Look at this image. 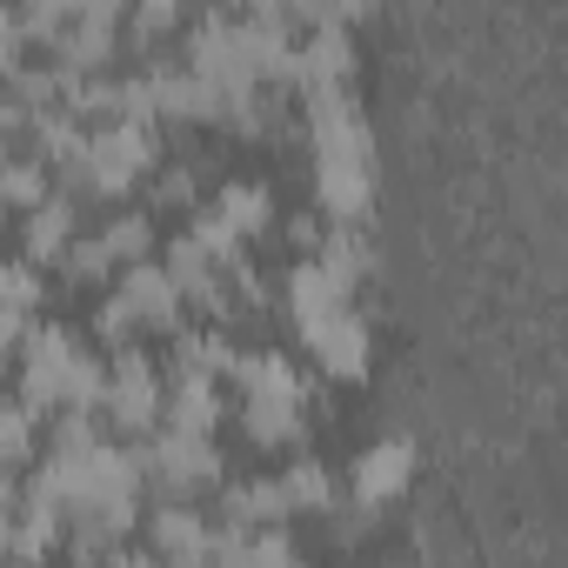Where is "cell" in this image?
<instances>
[{"label":"cell","instance_id":"13","mask_svg":"<svg viewBox=\"0 0 568 568\" xmlns=\"http://www.w3.org/2000/svg\"><path fill=\"white\" fill-rule=\"evenodd\" d=\"M227 415V395L221 382H201V375H168V395H161V428L174 435H214Z\"/></svg>","mask_w":568,"mask_h":568},{"label":"cell","instance_id":"26","mask_svg":"<svg viewBox=\"0 0 568 568\" xmlns=\"http://www.w3.org/2000/svg\"><path fill=\"white\" fill-rule=\"evenodd\" d=\"M21 68V28H14V8H0V81Z\"/></svg>","mask_w":568,"mask_h":568},{"label":"cell","instance_id":"2","mask_svg":"<svg viewBox=\"0 0 568 568\" xmlns=\"http://www.w3.org/2000/svg\"><path fill=\"white\" fill-rule=\"evenodd\" d=\"M101 382H108V355L88 348L68 322H28L21 348H14V402L28 415H61L101 408Z\"/></svg>","mask_w":568,"mask_h":568},{"label":"cell","instance_id":"16","mask_svg":"<svg viewBox=\"0 0 568 568\" xmlns=\"http://www.w3.org/2000/svg\"><path fill=\"white\" fill-rule=\"evenodd\" d=\"M221 528H288V501H281L274 475H247L221 488Z\"/></svg>","mask_w":568,"mask_h":568},{"label":"cell","instance_id":"15","mask_svg":"<svg viewBox=\"0 0 568 568\" xmlns=\"http://www.w3.org/2000/svg\"><path fill=\"white\" fill-rule=\"evenodd\" d=\"M207 214L247 247V241H261L274 227V194H267V181H221L214 201H207Z\"/></svg>","mask_w":568,"mask_h":568},{"label":"cell","instance_id":"21","mask_svg":"<svg viewBox=\"0 0 568 568\" xmlns=\"http://www.w3.org/2000/svg\"><path fill=\"white\" fill-rule=\"evenodd\" d=\"M54 267H61L68 288H108V281H114V261H108V247H101L94 234H74Z\"/></svg>","mask_w":568,"mask_h":568},{"label":"cell","instance_id":"22","mask_svg":"<svg viewBox=\"0 0 568 568\" xmlns=\"http://www.w3.org/2000/svg\"><path fill=\"white\" fill-rule=\"evenodd\" d=\"M121 34L141 48V54H154L168 34H181V8H168V0H148V8H134V14H121Z\"/></svg>","mask_w":568,"mask_h":568},{"label":"cell","instance_id":"14","mask_svg":"<svg viewBox=\"0 0 568 568\" xmlns=\"http://www.w3.org/2000/svg\"><path fill=\"white\" fill-rule=\"evenodd\" d=\"M74 234H81V201H74V194H61V187H54L48 201H34V207H28V221H21V247H28V261H34V267L61 261Z\"/></svg>","mask_w":568,"mask_h":568},{"label":"cell","instance_id":"28","mask_svg":"<svg viewBox=\"0 0 568 568\" xmlns=\"http://www.w3.org/2000/svg\"><path fill=\"white\" fill-rule=\"evenodd\" d=\"M0 568H21V561H0Z\"/></svg>","mask_w":568,"mask_h":568},{"label":"cell","instance_id":"8","mask_svg":"<svg viewBox=\"0 0 568 568\" xmlns=\"http://www.w3.org/2000/svg\"><path fill=\"white\" fill-rule=\"evenodd\" d=\"M302 348H308V362L328 375V382H368V362H375V335H368V315L348 302V308H335L328 322H315L308 335H302Z\"/></svg>","mask_w":568,"mask_h":568},{"label":"cell","instance_id":"11","mask_svg":"<svg viewBox=\"0 0 568 568\" xmlns=\"http://www.w3.org/2000/svg\"><path fill=\"white\" fill-rule=\"evenodd\" d=\"M207 548H214V521L194 501H161L148 515V555L161 568H207Z\"/></svg>","mask_w":568,"mask_h":568},{"label":"cell","instance_id":"25","mask_svg":"<svg viewBox=\"0 0 568 568\" xmlns=\"http://www.w3.org/2000/svg\"><path fill=\"white\" fill-rule=\"evenodd\" d=\"M368 528H375V508H362V501H348V495H342V501L328 508V535H335L342 548L368 541Z\"/></svg>","mask_w":568,"mask_h":568},{"label":"cell","instance_id":"23","mask_svg":"<svg viewBox=\"0 0 568 568\" xmlns=\"http://www.w3.org/2000/svg\"><path fill=\"white\" fill-rule=\"evenodd\" d=\"M194 194H201V161L154 168V207H194Z\"/></svg>","mask_w":568,"mask_h":568},{"label":"cell","instance_id":"7","mask_svg":"<svg viewBox=\"0 0 568 568\" xmlns=\"http://www.w3.org/2000/svg\"><path fill=\"white\" fill-rule=\"evenodd\" d=\"M48 54H54L61 74H108V61L121 54V8H108V0L68 8V21H61Z\"/></svg>","mask_w":568,"mask_h":568},{"label":"cell","instance_id":"4","mask_svg":"<svg viewBox=\"0 0 568 568\" xmlns=\"http://www.w3.org/2000/svg\"><path fill=\"white\" fill-rule=\"evenodd\" d=\"M161 168V141L154 128H134V121H108V128H88V148L81 161L61 174V194H88V201H121L134 194L148 174Z\"/></svg>","mask_w":568,"mask_h":568},{"label":"cell","instance_id":"19","mask_svg":"<svg viewBox=\"0 0 568 568\" xmlns=\"http://www.w3.org/2000/svg\"><path fill=\"white\" fill-rule=\"evenodd\" d=\"M308 261H322L342 288L355 295V281H368V267H375V241H368V227H322V241H315Z\"/></svg>","mask_w":568,"mask_h":568},{"label":"cell","instance_id":"1","mask_svg":"<svg viewBox=\"0 0 568 568\" xmlns=\"http://www.w3.org/2000/svg\"><path fill=\"white\" fill-rule=\"evenodd\" d=\"M295 121L308 134V154H315V207H322V221L328 227H368V207H375V134H368V114H362L355 88L295 101Z\"/></svg>","mask_w":568,"mask_h":568},{"label":"cell","instance_id":"18","mask_svg":"<svg viewBox=\"0 0 568 568\" xmlns=\"http://www.w3.org/2000/svg\"><path fill=\"white\" fill-rule=\"evenodd\" d=\"M274 488H281V501H288V515H328V508L342 501L335 468H328V462H315V455H295L288 468L274 475Z\"/></svg>","mask_w":568,"mask_h":568},{"label":"cell","instance_id":"5","mask_svg":"<svg viewBox=\"0 0 568 568\" xmlns=\"http://www.w3.org/2000/svg\"><path fill=\"white\" fill-rule=\"evenodd\" d=\"M134 462H141V488H154L161 501H194L227 475L214 435H174V428H154L148 442H134Z\"/></svg>","mask_w":568,"mask_h":568},{"label":"cell","instance_id":"17","mask_svg":"<svg viewBox=\"0 0 568 568\" xmlns=\"http://www.w3.org/2000/svg\"><path fill=\"white\" fill-rule=\"evenodd\" d=\"M174 348H168V368L161 375H201V382H221L227 375V362H234V342H227V328H174L168 335Z\"/></svg>","mask_w":568,"mask_h":568},{"label":"cell","instance_id":"3","mask_svg":"<svg viewBox=\"0 0 568 568\" xmlns=\"http://www.w3.org/2000/svg\"><path fill=\"white\" fill-rule=\"evenodd\" d=\"M234 382V415L254 448H295L302 422L315 408V375H302L281 348H234L227 362Z\"/></svg>","mask_w":568,"mask_h":568},{"label":"cell","instance_id":"20","mask_svg":"<svg viewBox=\"0 0 568 568\" xmlns=\"http://www.w3.org/2000/svg\"><path fill=\"white\" fill-rule=\"evenodd\" d=\"M94 241L108 247L114 274H121V267H141V261H154V214H141V207H121V214H108V221L94 227Z\"/></svg>","mask_w":568,"mask_h":568},{"label":"cell","instance_id":"10","mask_svg":"<svg viewBox=\"0 0 568 568\" xmlns=\"http://www.w3.org/2000/svg\"><path fill=\"white\" fill-rule=\"evenodd\" d=\"M415 462H422V455H415V442H408V435H382V442H368V448L355 455V468H348L342 495L382 515V508L415 481Z\"/></svg>","mask_w":568,"mask_h":568},{"label":"cell","instance_id":"6","mask_svg":"<svg viewBox=\"0 0 568 568\" xmlns=\"http://www.w3.org/2000/svg\"><path fill=\"white\" fill-rule=\"evenodd\" d=\"M161 395H168L161 362H154L148 348H121V355H108V382H101V408H94V422H108L114 435L148 442V435L161 428Z\"/></svg>","mask_w":568,"mask_h":568},{"label":"cell","instance_id":"24","mask_svg":"<svg viewBox=\"0 0 568 568\" xmlns=\"http://www.w3.org/2000/svg\"><path fill=\"white\" fill-rule=\"evenodd\" d=\"M34 435H41V415H28L21 402H0V455L28 462L34 455Z\"/></svg>","mask_w":568,"mask_h":568},{"label":"cell","instance_id":"9","mask_svg":"<svg viewBox=\"0 0 568 568\" xmlns=\"http://www.w3.org/2000/svg\"><path fill=\"white\" fill-rule=\"evenodd\" d=\"M108 295H114V302L128 308L134 335H174V328H187V322H181V315H187V302H181V288L168 281V267H161V261L121 267Z\"/></svg>","mask_w":568,"mask_h":568},{"label":"cell","instance_id":"27","mask_svg":"<svg viewBox=\"0 0 568 568\" xmlns=\"http://www.w3.org/2000/svg\"><path fill=\"white\" fill-rule=\"evenodd\" d=\"M114 568H161V561H154L148 548H121V555H114Z\"/></svg>","mask_w":568,"mask_h":568},{"label":"cell","instance_id":"12","mask_svg":"<svg viewBox=\"0 0 568 568\" xmlns=\"http://www.w3.org/2000/svg\"><path fill=\"white\" fill-rule=\"evenodd\" d=\"M348 302H355V295L342 288L322 261H308V254H295V267L281 274V308H288V328H295V335H308L315 322H328V315L348 308Z\"/></svg>","mask_w":568,"mask_h":568}]
</instances>
